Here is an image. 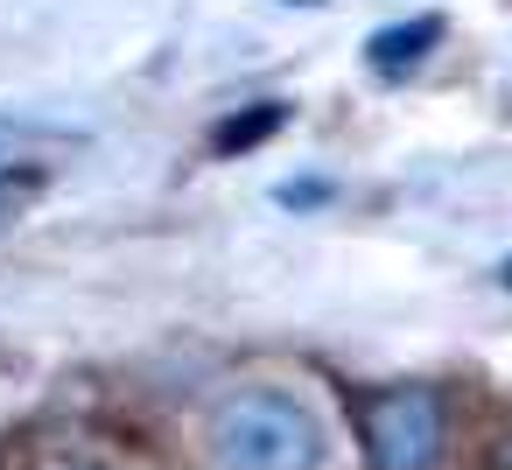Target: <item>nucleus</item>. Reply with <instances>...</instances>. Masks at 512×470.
<instances>
[{
  "instance_id": "0eeeda50",
  "label": "nucleus",
  "mask_w": 512,
  "mask_h": 470,
  "mask_svg": "<svg viewBox=\"0 0 512 470\" xmlns=\"http://www.w3.org/2000/svg\"><path fill=\"white\" fill-rule=\"evenodd\" d=\"M498 288H512V260H498Z\"/></svg>"
},
{
  "instance_id": "423d86ee",
  "label": "nucleus",
  "mask_w": 512,
  "mask_h": 470,
  "mask_svg": "<svg viewBox=\"0 0 512 470\" xmlns=\"http://www.w3.org/2000/svg\"><path fill=\"white\" fill-rule=\"evenodd\" d=\"M43 470H106V463H92V456H57V463H43Z\"/></svg>"
},
{
  "instance_id": "7ed1b4c3",
  "label": "nucleus",
  "mask_w": 512,
  "mask_h": 470,
  "mask_svg": "<svg viewBox=\"0 0 512 470\" xmlns=\"http://www.w3.org/2000/svg\"><path fill=\"white\" fill-rule=\"evenodd\" d=\"M435 43H442V15H414V22L379 29V36L365 43V64H372L379 78H400V71H414V64H421Z\"/></svg>"
},
{
  "instance_id": "f03ea898",
  "label": "nucleus",
  "mask_w": 512,
  "mask_h": 470,
  "mask_svg": "<svg viewBox=\"0 0 512 470\" xmlns=\"http://www.w3.org/2000/svg\"><path fill=\"white\" fill-rule=\"evenodd\" d=\"M365 456L372 470H435L442 456V400L428 386H386L365 400Z\"/></svg>"
},
{
  "instance_id": "f257e3e1",
  "label": "nucleus",
  "mask_w": 512,
  "mask_h": 470,
  "mask_svg": "<svg viewBox=\"0 0 512 470\" xmlns=\"http://www.w3.org/2000/svg\"><path fill=\"white\" fill-rule=\"evenodd\" d=\"M218 470H323V428L295 393L246 386L211 407Z\"/></svg>"
},
{
  "instance_id": "39448f33",
  "label": "nucleus",
  "mask_w": 512,
  "mask_h": 470,
  "mask_svg": "<svg viewBox=\"0 0 512 470\" xmlns=\"http://www.w3.org/2000/svg\"><path fill=\"white\" fill-rule=\"evenodd\" d=\"M274 197H281V204H288V211H302V204H323V197H330V190H323V183H281V190H274Z\"/></svg>"
},
{
  "instance_id": "20e7f679",
  "label": "nucleus",
  "mask_w": 512,
  "mask_h": 470,
  "mask_svg": "<svg viewBox=\"0 0 512 470\" xmlns=\"http://www.w3.org/2000/svg\"><path fill=\"white\" fill-rule=\"evenodd\" d=\"M281 120H288V106H274V99H267V106H260L253 120H225V127H218L211 141H218V148L232 155V148H253V141H267V134H274Z\"/></svg>"
},
{
  "instance_id": "6e6552de",
  "label": "nucleus",
  "mask_w": 512,
  "mask_h": 470,
  "mask_svg": "<svg viewBox=\"0 0 512 470\" xmlns=\"http://www.w3.org/2000/svg\"><path fill=\"white\" fill-rule=\"evenodd\" d=\"M288 8H323V0H288Z\"/></svg>"
}]
</instances>
